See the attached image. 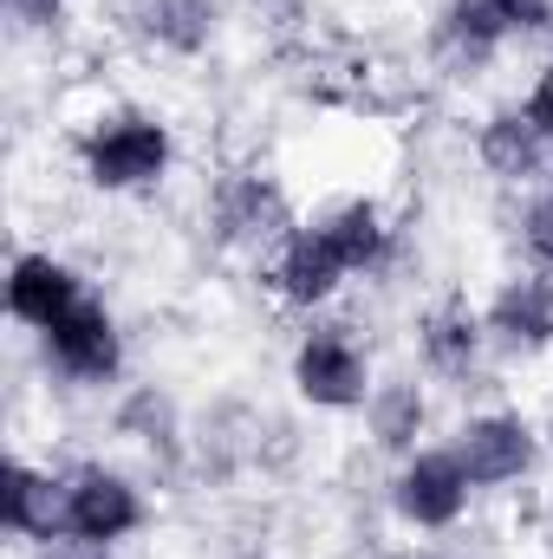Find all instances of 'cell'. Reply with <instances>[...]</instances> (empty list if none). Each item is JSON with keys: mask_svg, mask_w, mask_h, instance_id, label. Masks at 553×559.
<instances>
[{"mask_svg": "<svg viewBox=\"0 0 553 559\" xmlns=\"http://www.w3.org/2000/svg\"><path fill=\"white\" fill-rule=\"evenodd\" d=\"M176 163V131L156 111H105L79 131V176L105 195L156 189Z\"/></svg>", "mask_w": 553, "mask_h": 559, "instance_id": "obj_1", "label": "cell"}, {"mask_svg": "<svg viewBox=\"0 0 553 559\" xmlns=\"http://www.w3.org/2000/svg\"><path fill=\"white\" fill-rule=\"evenodd\" d=\"M475 501V481L456 455V442H430V449H411L391 475V508L398 521L416 527V534H449Z\"/></svg>", "mask_w": 553, "mask_h": 559, "instance_id": "obj_2", "label": "cell"}, {"mask_svg": "<svg viewBox=\"0 0 553 559\" xmlns=\"http://www.w3.org/2000/svg\"><path fill=\"white\" fill-rule=\"evenodd\" d=\"M143 521H150V508H143L131 475H118L105 462H85V468L66 475V540L72 547L111 554V547H125L138 534Z\"/></svg>", "mask_w": 553, "mask_h": 559, "instance_id": "obj_3", "label": "cell"}, {"mask_svg": "<svg viewBox=\"0 0 553 559\" xmlns=\"http://www.w3.org/2000/svg\"><path fill=\"white\" fill-rule=\"evenodd\" d=\"M293 391H299V404H313V411H365V397H372L378 384H372L365 345H358L345 325H313V332L293 345Z\"/></svg>", "mask_w": 553, "mask_h": 559, "instance_id": "obj_4", "label": "cell"}, {"mask_svg": "<svg viewBox=\"0 0 553 559\" xmlns=\"http://www.w3.org/2000/svg\"><path fill=\"white\" fill-rule=\"evenodd\" d=\"M39 352H46V365H52L59 378H72V384H111L118 365H125V332H118L111 306L85 293L66 319H52V325L39 332Z\"/></svg>", "mask_w": 553, "mask_h": 559, "instance_id": "obj_5", "label": "cell"}, {"mask_svg": "<svg viewBox=\"0 0 553 559\" xmlns=\"http://www.w3.org/2000/svg\"><path fill=\"white\" fill-rule=\"evenodd\" d=\"M456 455L475 488H508L541 462V436L521 411H482L456 429Z\"/></svg>", "mask_w": 553, "mask_h": 559, "instance_id": "obj_6", "label": "cell"}, {"mask_svg": "<svg viewBox=\"0 0 553 559\" xmlns=\"http://www.w3.org/2000/svg\"><path fill=\"white\" fill-rule=\"evenodd\" d=\"M268 280H274V293L286 306H326L352 267H345V254H339V241L319 228V215L313 222H293L286 228V241L274 248V261H268Z\"/></svg>", "mask_w": 553, "mask_h": 559, "instance_id": "obj_7", "label": "cell"}, {"mask_svg": "<svg viewBox=\"0 0 553 559\" xmlns=\"http://www.w3.org/2000/svg\"><path fill=\"white\" fill-rule=\"evenodd\" d=\"M79 299H85V280H79L72 261H59V254H46V248L13 254V267H7V312H13L26 332H46V325L66 319Z\"/></svg>", "mask_w": 553, "mask_h": 559, "instance_id": "obj_8", "label": "cell"}, {"mask_svg": "<svg viewBox=\"0 0 553 559\" xmlns=\"http://www.w3.org/2000/svg\"><path fill=\"white\" fill-rule=\"evenodd\" d=\"M0 514H7V534L13 540L59 547L66 540V475L33 468L26 455H13L7 462V481H0Z\"/></svg>", "mask_w": 553, "mask_h": 559, "instance_id": "obj_9", "label": "cell"}, {"mask_svg": "<svg viewBox=\"0 0 553 559\" xmlns=\"http://www.w3.org/2000/svg\"><path fill=\"white\" fill-rule=\"evenodd\" d=\"M482 325H489V338H495L502 352H541V345H553V280L548 274L508 280V286L489 299Z\"/></svg>", "mask_w": 553, "mask_h": 559, "instance_id": "obj_10", "label": "cell"}, {"mask_svg": "<svg viewBox=\"0 0 553 559\" xmlns=\"http://www.w3.org/2000/svg\"><path fill=\"white\" fill-rule=\"evenodd\" d=\"M475 156H482V169H489L495 182H534L541 163H548V138H541L534 118L515 105V111H495V118L482 124Z\"/></svg>", "mask_w": 553, "mask_h": 559, "instance_id": "obj_11", "label": "cell"}, {"mask_svg": "<svg viewBox=\"0 0 553 559\" xmlns=\"http://www.w3.org/2000/svg\"><path fill=\"white\" fill-rule=\"evenodd\" d=\"M423 365L430 371H443V378H462L475 358H482V345H489V325H482V312H469V299H443V306H430L423 312Z\"/></svg>", "mask_w": 553, "mask_h": 559, "instance_id": "obj_12", "label": "cell"}, {"mask_svg": "<svg viewBox=\"0 0 553 559\" xmlns=\"http://www.w3.org/2000/svg\"><path fill=\"white\" fill-rule=\"evenodd\" d=\"M215 222H222V235L228 241H261V248H280L286 241V209H280V195L261 182V176H235V182H222V195H215Z\"/></svg>", "mask_w": 553, "mask_h": 559, "instance_id": "obj_13", "label": "cell"}, {"mask_svg": "<svg viewBox=\"0 0 553 559\" xmlns=\"http://www.w3.org/2000/svg\"><path fill=\"white\" fill-rule=\"evenodd\" d=\"M125 20L163 52H202L215 39V0H131Z\"/></svg>", "mask_w": 553, "mask_h": 559, "instance_id": "obj_14", "label": "cell"}, {"mask_svg": "<svg viewBox=\"0 0 553 559\" xmlns=\"http://www.w3.org/2000/svg\"><path fill=\"white\" fill-rule=\"evenodd\" d=\"M319 228L339 241V254H345V267L352 274H372V267H385V254H391V215L378 209V202H365V195H352V202H339V209H326L319 215Z\"/></svg>", "mask_w": 553, "mask_h": 559, "instance_id": "obj_15", "label": "cell"}, {"mask_svg": "<svg viewBox=\"0 0 553 559\" xmlns=\"http://www.w3.org/2000/svg\"><path fill=\"white\" fill-rule=\"evenodd\" d=\"M365 423H372L378 449H398V455H411L416 436H423V423H430L423 384H411V378H398V384H378V391L365 397Z\"/></svg>", "mask_w": 553, "mask_h": 559, "instance_id": "obj_16", "label": "cell"}, {"mask_svg": "<svg viewBox=\"0 0 553 559\" xmlns=\"http://www.w3.org/2000/svg\"><path fill=\"white\" fill-rule=\"evenodd\" d=\"M495 7V20L508 26V39H521V33H548L553 26V0H489Z\"/></svg>", "mask_w": 553, "mask_h": 559, "instance_id": "obj_17", "label": "cell"}, {"mask_svg": "<svg viewBox=\"0 0 553 559\" xmlns=\"http://www.w3.org/2000/svg\"><path fill=\"white\" fill-rule=\"evenodd\" d=\"M7 13H13V26H20V33H59L66 0H7Z\"/></svg>", "mask_w": 553, "mask_h": 559, "instance_id": "obj_18", "label": "cell"}, {"mask_svg": "<svg viewBox=\"0 0 553 559\" xmlns=\"http://www.w3.org/2000/svg\"><path fill=\"white\" fill-rule=\"evenodd\" d=\"M528 248H534L541 274L553 280V195H541V202H534V215H528Z\"/></svg>", "mask_w": 553, "mask_h": 559, "instance_id": "obj_19", "label": "cell"}, {"mask_svg": "<svg viewBox=\"0 0 553 559\" xmlns=\"http://www.w3.org/2000/svg\"><path fill=\"white\" fill-rule=\"evenodd\" d=\"M521 111H528V118H534V131L553 143V59L541 66V79L528 85V105H521Z\"/></svg>", "mask_w": 553, "mask_h": 559, "instance_id": "obj_20", "label": "cell"}]
</instances>
